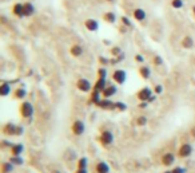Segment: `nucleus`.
I'll return each mask as SVG.
<instances>
[{
  "label": "nucleus",
  "mask_w": 195,
  "mask_h": 173,
  "mask_svg": "<svg viewBox=\"0 0 195 173\" xmlns=\"http://www.w3.org/2000/svg\"><path fill=\"white\" fill-rule=\"evenodd\" d=\"M87 158L86 157H82L78 160V169H87Z\"/></svg>",
  "instance_id": "obj_27"
},
{
  "label": "nucleus",
  "mask_w": 195,
  "mask_h": 173,
  "mask_svg": "<svg viewBox=\"0 0 195 173\" xmlns=\"http://www.w3.org/2000/svg\"><path fill=\"white\" fill-rule=\"evenodd\" d=\"M154 101H155V95H152V97H151V98H150V99H148V102H154Z\"/></svg>",
  "instance_id": "obj_43"
},
{
  "label": "nucleus",
  "mask_w": 195,
  "mask_h": 173,
  "mask_svg": "<svg viewBox=\"0 0 195 173\" xmlns=\"http://www.w3.org/2000/svg\"><path fill=\"white\" fill-rule=\"evenodd\" d=\"M11 93V83L4 81L2 85H0V95L2 97H7Z\"/></svg>",
  "instance_id": "obj_17"
},
{
  "label": "nucleus",
  "mask_w": 195,
  "mask_h": 173,
  "mask_svg": "<svg viewBox=\"0 0 195 173\" xmlns=\"http://www.w3.org/2000/svg\"><path fill=\"white\" fill-rule=\"evenodd\" d=\"M10 161L14 164V165H23L24 160L21 158L20 156H11V157H10Z\"/></svg>",
  "instance_id": "obj_26"
},
{
  "label": "nucleus",
  "mask_w": 195,
  "mask_h": 173,
  "mask_svg": "<svg viewBox=\"0 0 195 173\" xmlns=\"http://www.w3.org/2000/svg\"><path fill=\"white\" fill-rule=\"evenodd\" d=\"M115 109L118 110V112H126V109H127V106L123 103V102L120 101H118V102H115Z\"/></svg>",
  "instance_id": "obj_30"
},
{
  "label": "nucleus",
  "mask_w": 195,
  "mask_h": 173,
  "mask_svg": "<svg viewBox=\"0 0 195 173\" xmlns=\"http://www.w3.org/2000/svg\"><path fill=\"white\" fill-rule=\"evenodd\" d=\"M165 173H172V172H171V171H168V172H165Z\"/></svg>",
  "instance_id": "obj_46"
},
{
  "label": "nucleus",
  "mask_w": 195,
  "mask_h": 173,
  "mask_svg": "<svg viewBox=\"0 0 195 173\" xmlns=\"http://www.w3.org/2000/svg\"><path fill=\"white\" fill-rule=\"evenodd\" d=\"M99 141L102 142V145H103V146H110V145L114 142V134H112V132L111 130H104L103 133H102Z\"/></svg>",
  "instance_id": "obj_3"
},
{
  "label": "nucleus",
  "mask_w": 195,
  "mask_h": 173,
  "mask_svg": "<svg viewBox=\"0 0 195 173\" xmlns=\"http://www.w3.org/2000/svg\"><path fill=\"white\" fill-rule=\"evenodd\" d=\"M106 77H99L98 78V81H96V83H95V86H94V91H99V93H102L106 89Z\"/></svg>",
  "instance_id": "obj_12"
},
{
  "label": "nucleus",
  "mask_w": 195,
  "mask_h": 173,
  "mask_svg": "<svg viewBox=\"0 0 195 173\" xmlns=\"http://www.w3.org/2000/svg\"><path fill=\"white\" fill-rule=\"evenodd\" d=\"M122 23L126 26V27H131V22H130V19L128 17H126V16H122Z\"/></svg>",
  "instance_id": "obj_33"
},
{
  "label": "nucleus",
  "mask_w": 195,
  "mask_h": 173,
  "mask_svg": "<svg viewBox=\"0 0 195 173\" xmlns=\"http://www.w3.org/2000/svg\"><path fill=\"white\" fill-rule=\"evenodd\" d=\"M112 79L115 83H118V85H123V83L126 82L127 79V74L125 70H115V71L112 73Z\"/></svg>",
  "instance_id": "obj_4"
},
{
  "label": "nucleus",
  "mask_w": 195,
  "mask_h": 173,
  "mask_svg": "<svg viewBox=\"0 0 195 173\" xmlns=\"http://www.w3.org/2000/svg\"><path fill=\"white\" fill-rule=\"evenodd\" d=\"M16 125L15 123H11V122H8L4 125L3 127V133L4 134H7V136H15L16 134Z\"/></svg>",
  "instance_id": "obj_11"
},
{
  "label": "nucleus",
  "mask_w": 195,
  "mask_h": 173,
  "mask_svg": "<svg viewBox=\"0 0 195 173\" xmlns=\"http://www.w3.org/2000/svg\"><path fill=\"white\" fill-rule=\"evenodd\" d=\"M10 149H11L12 156H21V153H23V150H24V145L23 144H14Z\"/></svg>",
  "instance_id": "obj_15"
},
{
  "label": "nucleus",
  "mask_w": 195,
  "mask_h": 173,
  "mask_svg": "<svg viewBox=\"0 0 195 173\" xmlns=\"http://www.w3.org/2000/svg\"><path fill=\"white\" fill-rule=\"evenodd\" d=\"M12 12H14V15H16L17 17H23V16H25V15H24V4L16 3L15 6L12 7Z\"/></svg>",
  "instance_id": "obj_14"
},
{
  "label": "nucleus",
  "mask_w": 195,
  "mask_h": 173,
  "mask_svg": "<svg viewBox=\"0 0 195 173\" xmlns=\"http://www.w3.org/2000/svg\"><path fill=\"white\" fill-rule=\"evenodd\" d=\"M71 130H72V133L75 136H82L84 133V123H83V121L76 119V121L72 123V126H71Z\"/></svg>",
  "instance_id": "obj_7"
},
{
  "label": "nucleus",
  "mask_w": 195,
  "mask_h": 173,
  "mask_svg": "<svg viewBox=\"0 0 195 173\" xmlns=\"http://www.w3.org/2000/svg\"><path fill=\"white\" fill-rule=\"evenodd\" d=\"M111 54H112L114 56H118V55L122 54V50H120L119 47H112V48H111Z\"/></svg>",
  "instance_id": "obj_32"
},
{
  "label": "nucleus",
  "mask_w": 195,
  "mask_h": 173,
  "mask_svg": "<svg viewBox=\"0 0 195 173\" xmlns=\"http://www.w3.org/2000/svg\"><path fill=\"white\" fill-rule=\"evenodd\" d=\"M95 105L99 106L100 109H104V110H114V109H115V103H114L112 101H110L108 98L100 99L99 102H96Z\"/></svg>",
  "instance_id": "obj_9"
},
{
  "label": "nucleus",
  "mask_w": 195,
  "mask_h": 173,
  "mask_svg": "<svg viewBox=\"0 0 195 173\" xmlns=\"http://www.w3.org/2000/svg\"><path fill=\"white\" fill-rule=\"evenodd\" d=\"M76 87H78V90H80L82 93H88V91H91V82L88 81V79L86 78H80V79H78V82H76Z\"/></svg>",
  "instance_id": "obj_6"
},
{
  "label": "nucleus",
  "mask_w": 195,
  "mask_h": 173,
  "mask_svg": "<svg viewBox=\"0 0 195 173\" xmlns=\"http://www.w3.org/2000/svg\"><path fill=\"white\" fill-rule=\"evenodd\" d=\"M193 12H194V16H195V6L193 7Z\"/></svg>",
  "instance_id": "obj_45"
},
{
  "label": "nucleus",
  "mask_w": 195,
  "mask_h": 173,
  "mask_svg": "<svg viewBox=\"0 0 195 173\" xmlns=\"http://www.w3.org/2000/svg\"><path fill=\"white\" fill-rule=\"evenodd\" d=\"M25 97H27V90L23 87L16 89L15 93H14V98H16V99H24Z\"/></svg>",
  "instance_id": "obj_21"
},
{
  "label": "nucleus",
  "mask_w": 195,
  "mask_h": 173,
  "mask_svg": "<svg viewBox=\"0 0 195 173\" xmlns=\"http://www.w3.org/2000/svg\"><path fill=\"white\" fill-rule=\"evenodd\" d=\"M136 97H138V99L142 102H148V99L152 97V90L150 87H143L138 91Z\"/></svg>",
  "instance_id": "obj_5"
},
{
  "label": "nucleus",
  "mask_w": 195,
  "mask_h": 173,
  "mask_svg": "<svg viewBox=\"0 0 195 173\" xmlns=\"http://www.w3.org/2000/svg\"><path fill=\"white\" fill-rule=\"evenodd\" d=\"M147 122H148V119H147V117H144V115H140V117L136 118V125L138 126H144Z\"/></svg>",
  "instance_id": "obj_28"
},
{
  "label": "nucleus",
  "mask_w": 195,
  "mask_h": 173,
  "mask_svg": "<svg viewBox=\"0 0 195 173\" xmlns=\"http://www.w3.org/2000/svg\"><path fill=\"white\" fill-rule=\"evenodd\" d=\"M171 172H172V173H186V169L178 166V168H174V169H171Z\"/></svg>",
  "instance_id": "obj_35"
},
{
  "label": "nucleus",
  "mask_w": 195,
  "mask_h": 173,
  "mask_svg": "<svg viewBox=\"0 0 195 173\" xmlns=\"http://www.w3.org/2000/svg\"><path fill=\"white\" fill-rule=\"evenodd\" d=\"M95 172H96V173H108V172H110L108 164H107V162H104V161L98 162V164H96V166H95Z\"/></svg>",
  "instance_id": "obj_16"
},
{
  "label": "nucleus",
  "mask_w": 195,
  "mask_h": 173,
  "mask_svg": "<svg viewBox=\"0 0 195 173\" xmlns=\"http://www.w3.org/2000/svg\"><path fill=\"white\" fill-rule=\"evenodd\" d=\"M20 134H23V127H21V126H17V127H16V134H15V136H20Z\"/></svg>",
  "instance_id": "obj_39"
},
{
  "label": "nucleus",
  "mask_w": 195,
  "mask_h": 173,
  "mask_svg": "<svg viewBox=\"0 0 195 173\" xmlns=\"http://www.w3.org/2000/svg\"><path fill=\"white\" fill-rule=\"evenodd\" d=\"M75 173H87V169H76Z\"/></svg>",
  "instance_id": "obj_41"
},
{
  "label": "nucleus",
  "mask_w": 195,
  "mask_h": 173,
  "mask_svg": "<svg viewBox=\"0 0 195 173\" xmlns=\"http://www.w3.org/2000/svg\"><path fill=\"white\" fill-rule=\"evenodd\" d=\"M51 173H61V172H60V171H52Z\"/></svg>",
  "instance_id": "obj_44"
},
{
  "label": "nucleus",
  "mask_w": 195,
  "mask_h": 173,
  "mask_svg": "<svg viewBox=\"0 0 195 173\" xmlns=\"http://www.w3.org/2000/svg\"><path fill=\"white\" fill-rule=\"evenodd\" d=\"M171 7L175 10H179L183 7V0H171Z\"/></svg>",
  "instance_id": "obj_29"
},
{
  "label": "nucleus",
  "mask_w": 195,
  "mask_h": 173,
  "mask_svg": "<svg viewBox=\"0 0 195 173\" xmlns=\"http://www.w3.org/2000/svg\"><path fill=\"white\" fill-rule=\"evenodd\" d=\"M135 60H136V62H140V63H142V62L144 60V58H143V55L136 54V55H135Z\"/></svg>",
  "instance_id": "obj_38"
},
{
  "label": "nucleus",
  "mask_w": 195,
  "mask_h": 173,
  "mask_svg": "<svg viewBox=\"0 0 195 173\" xmlns=\"http://www.w3.org/2000/svg\"><path fill=\"white\" fill-rule=\"evenodd\" d=\"M14 164H12L11 161L8 162H3L2 164V173H11L12 171H14Z\"/></svg>",
  "instance_id": "obj_25"
},
{
  "label": "nucleus",
  "mask_w": 195,
  "mask_h": 173,
  "mask_svg": "<svg viewBox=\"0 0 195 173\" xmlns=\"http://www.w3.org/2000/svg\"><path fill=\"white\" fill-rule=\"evenodd\" d=\"M134 17L138 22H143L146 19V12L142 10V8H136V10L134 11Z\"/></svg>",
  "instance_id": "obj_24"
},
{
  "label": "nucleus",
  "mask_w": 195,
  "mask_h": 173,
  "mask_svg": "<svg viewBox=\"0 0 195 173\" xmlns=\"http://www.w3.org/2000/svg\"><path fill=\"white\" fill-rule=\"evenodd\" d=\"M99 62H100L102 65H106V66H107L108 63H111V62H110L108 59H106L104 56H99Z\"/></svg>",
  "instance_id": "obj_37"
},
{
  "label": "nucleus",
  "mask_w": 195,
  "mask_h": 173,
  "mask_svg": "<svg viewBox=\"0 0 195 173\" xmlns=\"http://www.w3.org/2000/svg\"><path fill=\"white\" fill-rule=\"evenodd\" d=\"M139 75L143 79H148L150 77H151V69L147 67V66H142V67L139 69Z\"/></svg>",
  "instance_id": "obj_20"
},
{
  "label": "nucleus",
  "mask_w": 195,
  "mask_h": 173,
  "mask_svg": "<svg viewBox=\"0 0 195 173\" xmlns=\"http://www.w3.org/2000/svg\"><path fill=\"white\" fill-rule=\"evenodd\" d=\"M180 44H182V47H183V48H186V50H190V48L194 47L195 43H194V39L191 36H184L183 39H182Z\"/></svg>",
  "instance_id": "obj_18"
},
{
  "label": "nucleus",
  "mask_w": 195,
  "mask_h": 173,
  "mask_svg": "<svg viewBox=\"0 0 195 173\" xmlns=\"http://www.w3.org/2000/svg\"><path fill=\"white\" fill-rule=\"evenodd\" d=\"M70 52H71V55L72 56L78 58V56H80L83 54V47L80 46V44H74V46L70 48Z\"/></svg>",
  "instance_id": "obj_19"
},
{
  "label": "nucleus",
  "mask_w": 195,
  "mask_h": 173,
  "mask_svg": "<svg viewBox=\"0 0 195 173\" xmlns=\"http://www.w3.org/2000/svg\"><path fill=\"white\" fill-rule=\"evenodd\" d=\"M191 154H193V146H191V144L184 142V144L180 145V148L178 150V156L180 158H187V157L191 156Z\"/></svg>",
  "instance_id": "obj_2"
},
{
  "label": "nucleus",
  "mask_w": 195,
  "mask_h": 173,
  "mask_svg": "<svg viewBox=\"0 0 195 173\" xmlns=\"http://www.w3.org/2000/svg\"><path fill=\"white\" fill-rule=\"evenodd\" d=\"M139 108H142V109L146 108V102H143V103H140V105H139Z\"/></svg>",
  "instance_id": "obj_42"
},
{
  "label": "nucleus",
  "mask_w": 195,
  "mask_h": 173,
  "mask_svg": "<svg viewBox=\"0 0 195 173\" xmlns=\"http://www.w3.org/2000/svg\"><path fill=\"white\" fill-rule=\"evenodd\" d=\"M161 162H162L165 166H171L172 164L175 162V154L171 153V152L165 153V154L162 156V158H161Z\"/></svg>",
  "instance_id": "obj_8"
},
{
  "label": "nucleus",
  "mask_w": 195,
  "mask_h": 173,
  "mask_svg": "<svg viewBox=\"0 0 195 173\" xmlns=\"http://www.w3.org/2000/svg\"><path fill=\"white\" fill-rule=\"evenodd\" d=\"M154 91H155V94H162V93H163V86L162 85H156L154 87Z\"/></svg>",
  "instance_id": "obj_34"
},
{
  "label": "nucleus",
  "mask_w": 195,
  "mask_h": 173,
  "mask_svg": "<svg viewBox=\"0 0 195 173\" xmlns=\"http://www.w3.org/2000/svg\"><path fill=\"white\" fill-rule=\"evenodd\" d=\"M84 26H86V28L88 31H91V32L98 31V28H99V23H98L95 19H87L86 22H84Z\"/></svg>",
  "instance_id": "obj_13"
},
{
  "label": "nucleus",
  "mask_w": 195,
  "mask_h": 173,
  "mask_svg": "<svg viewBox=\"0 0 195 173\" xmlns=\"http://www.w3.org/2000/svg\"><path fill=\"white\" fill-rule=\"evenodd\" d=\"M103 20L106 22V23L112 24V23H115V20H116V15H115L114 12H106V14L103 15Z\"/></svg>",
  "instance_id": "obj_23"
},
{
  "label": "nucleus",
  "mask_w": 195,
  "mask_h": 173,
  "mask_svg": "<svg viewBox=\"0 0 195 173\" xmlns=\"http://www.w3.org/2000/svg\"><path fill=\"white\" fill-rule=\"evenodd\" d=\"M35 14V7L32 3H24V15L25 16H32Z\"/></svg>",
  "instance_id": "obj_22"
},
{
  "label": "nucleus",
  "mask_w": 195,
  "mask_h": 173,
  "mask_svg": "<svg viewBox=\"0 0 195 173\" xmlns=\"http://www.w3.org/2000/svg\"><path fill=\"white\" fill-rule=\"evenodd\" d=\"M154 65L155 66H162L163 65V59L159 55H156V56H154Z\"/></svg>",
  "instance_id": "obj_31"
},
{
  "label": "nucleus",
  "mask_w": 195,
  "mask_h": 173,
  "mask_svg": "<svg viewBox=\"0 0 195 173\" xmlns=\"http://www.w3.org/2000/svg\"><path fill=\"white\" fill-rule=\"evenodd\" d=\"M98 74H99V77H106V78H107V70H106V69H99Z\"/></svg>",
  "instance_id": "obj_36"
},
{
  "label": "nucleus",
  "mask_w": 195,
  "mask_h": 173,
  "mask_svg": "<svg viewBox=\"0 0 195 173\" xmlns=\"http://www.w3.org/2000/svg\"><path fill=\"white\" fill-rule=\"evenodd\" d=\"M107 2H114V0H107Z\"/></svg>",
  "instance_id": "obj_47"
},
{
  "label": "nucleus",
  "mask_w": 195,
  "mask_h": 173,
  "mask_svg": "<svg viewBox=\"0 0 195 173\" xmlns=\"http://www.w3.org/2000/svg\"><path fill=\"white\" fill-rule=\"evenodd\" d=\"M116 94V86H114V85H108V86H106V89L103 91H102V95L104 97V98H111L112 95Z\"/></svg>",
  "instance_id": "obj_10"
},
{
  "label": "nucleus",
  "mask_w": 195,
  "mask_h": 173,
  "mask_svg": "<svg viewBox=\"0 0 195 173\" xmlns=\"http://www.w3.org/2000/svg\"><path fill=\"white\" fill-rule=\"evenodd\" d=\"M2 145H3V148H7V146H10V148H11V146H12L10 142H8V141H3Z\"/></svg>",
  "instance_id": "obj_40"
},
{
  "label": "nucleus",
  "mask_w": 195,
  "mask_h": 173,
  "mask_svg": "<svg viewBox=\"0 0 195 173\" xmlns=\"http://www.w3.org/2000/svg\"><path fill=\"white\" fill-rule=\"evenodd\" d=\"M34 112H35L34 106H32V103H31V102H28V101L21 102V105L19 106V113H20L21 117L25 118V119H28V118L32 117Z\"/></svg>",
  "instance_id": "obj_1"
}]
</instances>
